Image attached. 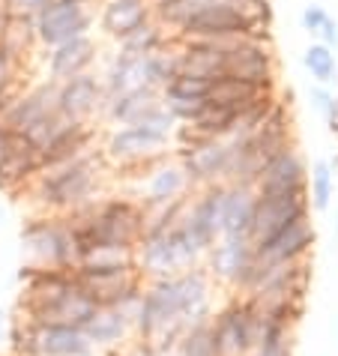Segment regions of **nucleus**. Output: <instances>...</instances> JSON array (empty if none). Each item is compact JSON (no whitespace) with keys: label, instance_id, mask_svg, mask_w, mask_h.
Returning a JSON list of instances; mask_svg holds the SVG:
<instances>
[{"label":"nucleus","instance_id":"1","mask_svg":"<svg viewBox=\"0 0 338 356\" xmlns=\"http://www.w3.org/2000/svg\"><path fill=\"white\" fill-rule=\"evenodd\" d=\"M102 153L93 150L87 156H78L72 162L42 168L36 180L27 186V192L36 201L42 213L69 216L81 207L102 197V171H105Z\"/></svg>","mask_w":338,"mask_h":356},{"label":"nucleus","instance_id":"2","mask_svg":"<svg viewBox=\"0 0 338 356\" xmlns=\"http://www.w3.org/2000/svg\"><path fill=\"white\" fill-rule=\"evenodd\" d=\"M204 258L207 249L186 231L183 222H177L171 231L141 236V243L135 249V266L144 282L174 279L186 270L204 266Z\"/></svg>","mask_w":338,"mask_h":356},{"label":"nucleus","instance_id":"3","mask_svg":"<svg viewBox=\"0 0 338 356\" xmlns=\"http://www.w3.org/2000/svg\"><path fill=\"white\" fill-rule=\"evenodd\" d=\"M171 144V138L150 129V126H117L105 135L99 153H102L105 165L117 168V171H135L141 177L153 165L174 156Z\"/></svg>","mask_w":338,"mask_h":356},{"label":"nucleus","instance_id":"4","mask_svg":"<svg viewBox=\"0 0 338 356\" xmlns=\"http://www.w3.org/2000/svg\"><path fill=\"white\" fill-rule=\"evenodd\" d=\"M24 266L36 270H75V243L63 216L39 213L22 227Z\"/></svg>","mask_w":338,"mask_h":356},{"label":"nucleus","instance_id":"5","mask_svg":"<svg viewBox=\"0 0 338 356\" xmlns=\"http://www.w3.org/2000/svg\"><path fill=\"white\" fill-rule=\"evenodd\" d=\"M261 323L264 314L248 296H227V302L218 305L210 318L218 356H252Z\"/></svg>","mask_w":338,"mask_h":356},{"label":"nucleus","instance_id":"6","mask_svg":"<svg viewBox=\"0 0 338 356\" xmlns=\"http://www.w3.org/2000/svg\"><path fill=\"white\" fill-rule=\"evenodd\" d=\"M216 288L231 291V296H246L255 279V243L248 236H218L204 258Z\"/></svg>","mask_w":338,"mask_h":356},{"label":"nucleus","instance_id":"7","mask_svg":"<svg viewBox=\"0 0 338 356\" xmlns=\"http://www.w3.org/2000/svg\"><path fill=\"white\" fill-rule=\"evenodd\" d=\"M39 48L48 51L54 45H63L69 39L90 36L96 27V13L84 0H48V6L36 18Z\"/></svg>","mask_w":338,"mask_h":356},{"label":"nucleus","instance_id":"8","mask_svg":"<svg viewBox=\"0 0 338 356\" xmlns=\"http://www.w3.org/2000/svg\"><path fill=\"white\" fill-rule=\"evenodd\" d=\"M227 156H231V147H227L225 138H201V141L183 144L174 150V159L180 162L192 189L225 183Z\"/></svg>","mask_w":338,"mask_h":356},{"label":"nucleus","instance_id":"9","mask_svg":"<svg viewBox=\"0 0 338 356\" xmlns=\"http://www.w3.org/2000/svg\"><path fill=\"white\" fill-rule=\"evenodd\" d=\"M231 78L248 81L261 90H278V60H275V48L273 42H261V39L246 36L231 54L225 57V72Z\"/></svg>","mask_w":338,"mask_h":356},{"label":"nucleus","instance_id":"10","mask_svg":"<svg viewBox=\"0 0 338 356\" xmlns=\"http://www.w3.org/2000/svg\"><path fill=\"white\" fill-rule=\"evenodd\" d=\"M75 284L81 293L90 300L96 309H117L129 296L144 291V279L138 266H126V270H99V273H84L75 270Z\"/></svg>","mask_w":338,"mask_h":356},{"label":"nucleus","instance_id":"11","mask_svg":"<svg viewBox=\"0 0 338 356\" xmlns=\"http://www.w3.org/2000/svg\"><path fill=\"white\" fill-rule=\"evenodd\" d=\"M308 213H312V207H308V192H296V195H257L248 240H252L255 245H261L266 240H273L278 231H284L291 222H296L300 216H308Z\"/></svg>","mask_w":338,"mask_h":356},{"label":"nucleus","instance_id":"12","mask_svg":"<svg viewBox=\"0 0 338 356\" xmlns=\"http://www.w3.org/2000/svg\"><path fill=\"white\" fill-rule=\"evenodd\" d=\"M314 240H317V231H314L312 213L300 216V219L291 222L284 231H278L273 240L255 245L257 264H264V266H282V264L308 261V252H312Z\"/></svg>","mask_w":338,"mask_h":356},{"label":"nucleus","instance_id":"13","mask_svg":"<svg viewBox=\"0 0 338 356\" xmlns=\"http://www.w3.org/2000/svg\"><path fill=\"white\" fill-rule=\"evenodd\" d=\"M57 111V84L54 81H39L31 87H22L18 96L13 99V105L6 108L0 126H6L9 132H31L36 123H42L45 117H51Z\"/></svg>","mask_w":338,"mask_h":356},{"label":"nucleus","instance_id":"14","mask_svg":"<svg viewBox=\"0 0 338 356\" xmlns=\"http://www.w3.org/2000/svg\"><path fill=\"white\" fill-rule=\"evenodd\" d=\"M102 78L93 72L75 75L57 84V111L72 123H93L102 111Z\"/></svg>","mask_w":338,"mask_h":356},{"label":"nucleus","instance_id":"15","mask_svg":"<svg viewBox=\"0 0 338 356\" xmlns=\"http://www.w3.org/2000/svg\"><path fill=\"white\" fill-rule=\"evenodd\" d=\"M257 195H296L308 192V165L303 159L300 147H284L273 159H266L261 180L255 186Z\"/></svg>","mask_w":338,"mask_h":356},{"label":"nucleus","instance_id":"16","mask_svg":"<svg viewBox=\"0 0 338 356\" xmlns=\"http://www.w3.org/2000/svg\"><path fill=\"white\" fill-rule=\"evenodd\" d=\"M188 192H195V189L188 186L180 162H177L174 156H168V159H162L159 165H153L150 171L141 174V189L132 197L141 207H159V204H171Z\"/></svg>","mask_w":338,"mask_h":356},{"label":"nucleus","instance_id":"17","mask_svg":"<svg viewBox=\"0 0 338 356\" xmlns=\"http://www.w3.org/2000/svg\"><path fill=\"white\" fill-rule=\"evenodd\" d=\"M99 57V42L96 36H78V39H69L63 45H54L45 51V72H48V81L61 84L69 81L75 75H84L90 72V66L96 63Z\"/></svg>","mask_w":338,"mask_h":356},{"label":"nucleus","instance_id":"18","mask_svg":"<svg viewBox=\"0 0 338 356\" xmlns=\"http://www.w3.org/2000/svg\"><path fill=\"white\" fill-rule=\"evenodd\" d=\"M39 171H42L39 150L27 141V135L9 132L6 153H3V159H0V189L3 192H22L36 180Z\"/></svg>","mask_w":338,"mask_h":356},{"label":"nucleus","instance_id":"19","mask_svg":"<svg viewBox=\"0 0 338 356\" xmlns=\"http://www.w3.org/2000/svg\"><path fill=\"white\" fill-rule=\"evenodd\" d=\"M150 18H153L150 0H99L96 24L108 39L120 42V39H126Z\"/></svg>","mask_w":338,"mask_h":356},{"label":"nucleus","instance_id":"20","mask_svg":"<svg viewBox=\"0 0 338 356\" xmlns=\"http://www.w3.org/2000/svg\"><path fill=\"white\" fill-rule=\"evenodd\" d=\"M159 105H162V93L153 90V87H144V90H135V93L102 99L99 117H102L105 123H111L114 129L117 126H141Z\"/></svg>","mask_w":338,"mask_h":356},{"label":"nucleus","instance_id":"21","mask_svg":"<svg viewBox=\"0 0 338 356\" xmlns=\"http://www.w3.org/2000/svg\"><path fill=\"white\" fill-rule=\"evenodd\" d=\"M93 312H96V305L87 300V296L81 293V288H75L63 293L61 300H54V302H48L45 309H39L33 314H22L24 321H31V323H48V326H69V330H84V323L93 318Z\"/></svg>","mask_w":338,"mask_h":356},{"label":"nucleus","instance_id":"22","mask_svg":"<svg viewBox=\"0 0 338 356\" xmlns=\"http://www.w3.org/2000/svg\"><path fill=\"white\" fill-rule=\"evenodd\" d=\"M84 339L90 341V348L99 353V350H108V353H117L126 348V341L135 335L132 323L117 309H96L93 318L84 323Z\"/></svg>","mask_w":338,"mask_h":356},{"label":"nucleus","instance_id":"23","mask_svg":"<svg viewBox=\"0 0 338 356\" xmlns=\"http://www.w3.org/2000/svg\"><path fill=\"white\" fill-rule=\"evenodd\" d=\"M96 141H99L96 123H72V126H66L63 135L57 138L54 144H48L45 150L39 153V162H42V168L72 162V159H78V156L93 153Z\"/></svg>","mask_w":338,"mask_h":356},{"label":"nucleus","instance_id":"24","mask_svg":"<svg viewBox=\"0 0 338 356\" xmlns=\"http://www.w3.org/2000/svg\"><path fill=\"white\" fill-rule=\"evenodd\" d=\"M102 78V90L105 99H114V96H123V93H135V90H144L147 84V69H144V57H129L123 51H114V57L108 60V69Z\"/></svg>","mask_w":338,"mask_h":356},{"label":"nucleus","instance_id":"25","mask_svg":"<svg viewBox=\"0 0 338 356\" xmlns=\"http://www.w3.org/2000/svg\"><path fill=\"white\" fill-rule=\"evenodd\" d=\"M264 96H270V90H261V87L240 81V78H231V75H218L210 81L207 102L227 105V108H234V111H246V108H252L255 102H261Z\"/></svg>","mask_w":338,"mask_h":356},{"label":"nucleus","instance_id":"26","mask_svg":"<svg viewBox=\"0 0 338 356\" xmlns=\"http://www.w3.org/2000/svg\"><path fill=\"white\" fill-rule=\"evenodd\" d=\"M257 192L246 186H227V207H225V227L222 236H248L255 219Z\"/></svg>","mask_w":338,"mask_h":356},{"label":"nucleus","instance_id":"27","mask_svg":"<svg viewBox=\"0 0 338 356\" xmlns=\"http://www.w3.org/2000/svg\"><path fill=\"white\" fill-rule=\"evenodd\" d=\"M174 39L177 36L168 31L165 24H159L156 18H150V22H144L138 31H132L126 39H120V42H117V51H123L129 57H150L156 51H165Z\"/></svg>","mask_w":338,"mask_h":356},{"label":"nucleus","instance_id":"28","mask_svg":"<svg viewBox=\"0 0 338 356\" xmlns=\"http://www.w3.org/2000/svg\"><path fill=\"white\" fill-rule=\"evenodd\" d=\"M0 48L24 66V60L39 48V36H36V22L33 18H18V15H6L3 33H0Z\"/></svg>","mask_w":338,"mask_h":356},{"label":"nucleus","instance_id":"29","mask_svg":"<svg viewBox=\"0 0 338 356\" xmlns=\"http://www.w3.org/2000/svg\"><path fill=\"white\" fill-rule=\"evenodd\" d=\"M236 114L240 111H234V108H227V105L207 102L192 123H180V126H188L192 135H198V138H227L234 132Z\"/></svg>","mask_w":338,"mask_h":356},{"label":"nucleus","instance_id":"30","mask_svg":"<svg viewBox=\"0 0 338 356\" xmlns=\"http://www.w3.org/2000/svg\"><path fill=\"white\" fill-rule=\"evenodd\" d=\"M126 266H135V249H129V245H93L78 258L75 270L99 273V270H126Z\"/></svg>","mask_w":338,"mask_h":356},{"label":"nucleus","instance_id":"31","mask_svg":"<svg viewBox=\"0 0 338 356\" xmlns=\"http://www.w3.org/2000/svg\"><path fill=\"white\" fill-rule=\"evenodd\" d=\"M332 162L326 159H317L308 171V207L314 213H323L330 210L332 204V195H335V177H332Z\"/></svg>","mask_w":338,"mask_h":356},{"label":"nucleus","instance_id":"32","mask_svg":"<svg viewBox=\"0 0 338 356\" xmlns=\"http://www.w3.org/2000/svg\"><path fill=\"white\" fill-rule=\"evenodd\" d=\"M303 66L312 72V78L317 84H323V87H330L338 81V63H335V51L332 48H326L321 42H312L305 48V54H303Z\"/></svg>","mask_w":338,"mask_h":356},{"label":"nucleus","instance_id":"33","mask_svg":"<svg viewBox=\"0 0 338 356\" xmlns=\"http://www.w3.org/2000/svg\"><path fill=\"white\" fill-rule=\"evenodd\" d=\"M171 356H218L210 321L195 323V326H188V330H183L180 341H177V348H174Z\"/></svg>","mask_w":338,"mask_h":356},{"label":"nucleus","instance_id":"34","mask_svg":"<svg viewBox=\"0 0 338 356\" xmlns=\"http://www.w3.org/2000/svg\"><path fill=\"white\" fill-rule=\"evenodd\" d=\"M210 93V81L195 75H174L162 87V102H204Z\"/></svg>","mask_w":338,"mask_h":356},{"label":"nucleus","instance_id":"35","mask_svg":"<svg viewBox=\"0 0 338 356\" xmlns=\"http://www.w3.org/2000/svg\"><path fill=\"white\" fill-rule=\"evenodd\" d=\"M22 63L13 60L3 48H0V90H13V87H22Z\"/></svg>","mask_w":338,"mask_h":356},{"label":"nucleus","instance_id":"36","mask_svg":"<svg viewBox=\"0 0 338 356\" xmlns=\"http://www.w3.org/2000/svg\"><path fill=\"white\" fill-rule=\"evenodd\" d=\"M45 6L48 0H0V9L6 15H18V18H36Z\"/></svg>","mask_w":338,"mask_h":356},{"label":"nucleus","instance_id":"37","mask_svg":"<svg viewBox=\"0 0 338 356\" xmlns=\"http://www.w3.org/2000/svg\"><path fill=\"white\" fill-rule=\"evenodd\" d=\"M326 22H330V13H326L321 3H308V6L303 9V27H305V31L312 33V36L321 33Z\"/></svg>","mask_w":338,"mask_h":356},{"label":"nucleus","instance_id":"38","mask_svg":"<svg viewBox=\"0 0 338 356\" xmlns=\"http://www.w3.org/2000/svg\"><path fill=\"white\" fill-rule=\"evenodd\" d=\"M317 42L326 45V48H332V51H338V22L330 15V22L323 24V31L317 33Z\"/></svg>","mask_w":338,"mask_h":356},{"label":"nucleus","instance_id":"39","mask_svg":"<svg viewBox=\"0 0 338 356\" xmlns=\"http://www.w3.org/2000/svg\"><path fill=\"white\" fill-rule=\"evenodd\" d=\"M22 87H24V84H22ZM22 87H13V90H0V120H3L6 108L13 105V99L18 96V90H22Z\"/></svg>","mask_w":338,"mask_h":356},{"label":"nucleus","instance_id":"40","mask_svg":"<svg viewBox=\"0 0 338 356\" xmlns=\"http://www.w3.org/2000/svg\"><path fill=\"white\" fill-rule=\"evenodd\" d=\"M114 356H153L150 350H144L141 344H132V348H123V350H117Z\"/></svg>","mask_w":338,"mask_h":356},{"label":"nucleus","instance_id":"41","mask_svg":"<svg viewBox=\"0 0 338 356\" xmlns=\"http://www.w3.org/2000/svg\"><path fill=\"white\" fill-rule=\"evenodd\" d=\"M6 144H9V129L0 126V159H3V153H6Z\"/></svg>","mask_w":338,"mask_h":356},{"label":"nucleus","instance_id":"42","mask_svg":"<svg viewBox=\"0 0 338 356\" xmlns=\"http://www.w3.org/2000/svg\"><path fill=\"white\" fill-rule=\"evenodd\" d=\"M3 24H6V13L0 9V33H3Z\"/></svg>","mask_w":338,"mask_h":356},{"label":"nucleus","instance_id":"43","mask_svg":"<svg viewBox=\"0 0 338 356\" xmlns=\"http://www.w3.org/2000/svg\"><path fill=\"white\" fill-rule=\"evenodd\" d=\"M0 332H3V312H0Z\"/></svg>","mask_w":338,"mask_h":356},{"label":"nucleus","instance_id":"44","mask_svg":"<svg viewBox=\"0 0 338 356\" xmlns=\"http://www.w3.org/2000/svg\"><path fill=\"white\" fill-rule=\"evenodd\" d=\"M84 3H90V6H93V0H84Z\"/></svg>","mask_w":338,"mask_h":356}]
</instances>
